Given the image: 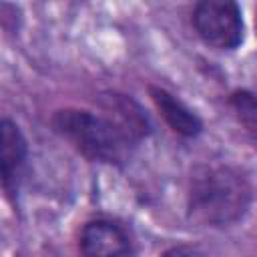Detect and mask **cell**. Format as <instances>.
<instances>
[{"instance_id": "1", "label": "cell", "mask_w": 257, "mask_h": 257, "mask_svg": "<svg viewBox=\"0 0 257 257\" xmlns=\"http://www.w3.org/2000/svg\"><path fill=\"white\" fill-rule=\"evenodd\" d=\"M251 201L247 179L227 165H203L191 173L189 217L201 225H231Z\"/></svg>"}, {"instance_id": "2", "label": "cell", "mask_w": 257, "mask_h": 257, "mask_svg": "<svg viewBox=\"0 0 257 257\" xmlns=\"http://www.w3.org/2000/svg\"><path fill=\"white\" fill-rule=\"evenodd\" d=\"M52 126L90 161L122 163L126 161L133 147V143L122 137L110 120L88 110H58L52 118Z\"/></svg>"}, {"instance_id": "3", "label": "cell", "mask_w": 257, "mask_h": 257, "mask_svg": "<svg viewBox=\"0 0 257 257\" xmlns=\"http://www.w3.org/2000/svg\"><path fill=\"white\" fill-rule=\"evenodd\" d=\"M193 24L197 34L221 50L237 48L243 40L241 10L231 0H205L195 6Z\"/></svg>"}, {"instance_id": "4", "label": "cell", "mask_w": 257, "mask_h": 257, "mask_svg": "<svg viewBox=\"0 0 257 257\" xmlns=\"http://www.w3.org/2000/svg\"><path fill=\"white\" fill-rule=\"evenodd\" d=\"M80 251L84 257H128L131 239L112 221H92L82 229Z\"/></svg>"}, {"instance_id": "5", "label": "cell", "mask_w": 257, "mask_h": 257, "mask_svg": "<svg viewBox=\"0 0 257 257\" xmlns=\"http://www.w3.org/2000/svg\"><path fill=\"white\" fill-rule=\"evenodd\" d=\"M100 104L104 110V118L110 120L118 128V133L122 137H126L133 145L149 133V120H147L145 112L141 110V106L133 98H128L124 94L110 92V94L102 96Z\"/></svg>"}, {"instance_id": "6", "label": "cell", "mask_w": 257, "mask_h": 257, "mask_svg": "<svg viewBox=\"0 0 257 257\" xmlns=\"http://www.w3.org/2000/svg\"><path fill=\"white\" fill-rule=\"evenodd\" d=\"M0 143H2V153H0V167H2V185L8 195L16 191L18 185V175L26 159V141L20 133V128L4 118L0 124Z\"/></svg>"}, {"instance_id": "7", "label": "cell", "mask_w": 257, "mask_h": 257, "mask_svg": "<svg viewBox=\"0 0 257 257\" xmlns=\"http://www.w3.org/2000/svg\"><path fill=\"white\" fill-rule=\"evenodd\" d=\"M151 96H153L155 104L159 106L161 114L165 116V120L173 126V131H177V133H181L185 137H195V135L201 133V120H199V116L193 110H189L171 92H167L163 88L151 86Z\"/></svg>"}, {"instance_id": "8", "label": "cell", "mask_w": 257, "mask_h": 257, "mask_svg": "<svg viewBox=\"0 0 257 257\" xmlns=\"http://www.w3.org/2000/svg\"><path fill=\"white\" fill-rule=\"evenodd\" d=\"M231 106L239 118V122L247 128V133L257 143V94L251 92H235L231 96Z\"/></svg>"}, {"instance_id": "9", "label": "cell", "mask_w": 257, "mask_h": 257, "mask_svg": "<svg viewBox=\"0 0 257 257\" xmlns=\"http://www.w3.org/2000/svg\"><path fill=\"white\" fill-rule=\"evenodd\" d=\"M161 257H205L201 249L193 247V245H177L171 247L169 251H165Z\"/></svg>"}]
</instances>
